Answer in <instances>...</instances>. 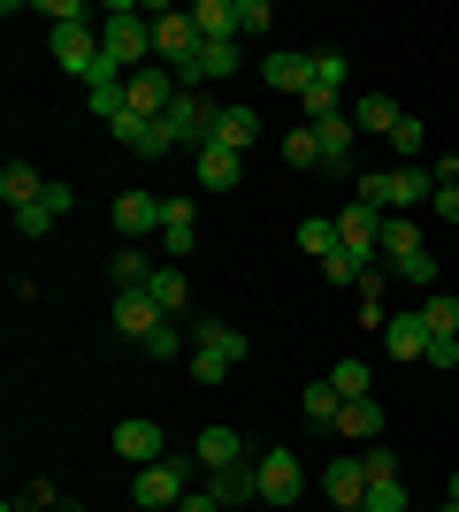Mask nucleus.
Instances as JSON below:
<instances>
[{"label":"nucleus","instance_id":"f257e3e1","mask_svg":"<svg viewBox=\"0 0 459 512\" xmlns=\"http://www.w3.org/2000/svg\"><path fill=\"white\" fill-rule=\"evenodd\" d=\"M207 482V467H199V451H169V459H153V467H131V497L138 512H176L184 497Z\"/></svg>","mask_w":459,"mask_h":512},{"label":"nucleus","instance_id":"f03ea898","mask_svg":"<svg viewBox=\"0 0 459 512\" xmlns=\"http://www.w3.org/2000/svg\"><path fill=\"white\" fill-rule=\"evenodd\" d=\"M100 62L123 69V77L153 69V16H138V8H123V0H115L108 16H100Z\"/></svg>","mask_w":459,"mask_h":512},{"label":"nucleus","instance_id":"7ed1b4c3","mask_svg":"<svg viewBox=\"0 0 459 512\" xmlns=\"http://www.w3.org/2000/svg\"><path fill=\"white\" fill-rule=\"evenodd\" d=\"M429 199H437V169H421V161H414V169H375V176H360V207H375V214H383V207H406V214H414V207H429Z\"/></svg>","mask_w":459,"mask_h":512},{"label":"nucleus","instance_id":"20e7f679","mask_svg":"<svg viewBox=\"0 0 459 512\" xmlns=\"http://www.w3.org/2000/svg\"><path fill=\"white\" fill-rule=\"evenodd\" d=\"M199 23H192V8H153V62L161 69H176V77H184V69L199 62Z\"/></svg>","mask_w":459,"mask_h":512},{"label":"nucleus","instance_id":"39448f33","mask_svg":"<svg viewBox=\"0 0 459 512\" xmlns=\"http://www.w3.org/2000/svg\"><path fill=\"white\" fill-rule=\"evenodd\" d=\"M299 107H306V123H329V115H345V54H337V46H322V54H314V77H306Z\"/></svg>","mask_w":459,"mask_h":512},{"label":"nucleus","instance_id":"423d86ee","mask_svg":"<svg viewBox=\"0 0 459 512\" xmlns=\"http://www.w3.org/2000/svg\"><path fill=\"white\" fill-rule=\"evenodd\" d=\"M253 474H261V505H299L306 497V467H299V451H261L253 459Z\"/></svg>","mask_w":459,"mask_h":512},{"label":"nucleus","instance_id":"0eeeda50","mask_svg":"<svg viewBox=\"0 0 459 512\" xmlns=\"http://www.w3.org/2000/svg\"><path fill=\"white\" fill-rule=\"evenodd\" d=\"M46 46H54V62H62L77 85L100 69V23H54V31H46Z\"/></svg>","mask_w":459,"mask_h":512},{"label":"nucleus","instance_id":"6e6552de","mask_svg":"<svg viewBox=\"0 0 459 512\" xmlns=\"http://www.w3.org/2000/svg\"><path fill=\"white\" fill-rule=\"evenodd\" d=\"M337 237H345V253L360 260V268H375V260H383V214L360 207V199H352V207H337Z\"/></svg>","mask_w":459,"mask_h":512},{"label":"nucleus","instance_id":"1a4fd4ad","mask_svg":"<svg viewBox=\"0 0 459 512\" xmlns=\"http://www.w3.org/2000/svg\"><path fill=\"white\" fill-rule=\"evenodd\" d=\"M161 207H169V199H153V192H123L108 207V222H115V237H123V245H138V237H161Z\"/></svg>","mask_w":459,"mask_h":512},{"label":"nucleus","instance_id":"9d476101","mask_svg":"<svg viewBox=\"0 0 459 512\" xmlns=\"http://www.w3.org/2000/svg\"><path fill=\"white\" fill-rule=\"evenodd\" d=\"M108 138H115L123 153H138V161H161V153H176V146H169V130L146 123V115H131V107H123V115L108 123Z\"/></svg>","mask_w":459,"mask_h":512},{"label":"nucleus","instance_id":"9b49d317","mask_svg":"<svg viewBox=\"0 0 459 512\" xmlns=\"http://www.w3.org/2000/svg\"><path fill=\"white\" fill-rule=\"evenodd\" d=\"M322 490L337 512H360V497H368V467H360V451H345V459H329L322 467Z\"/></svg>","mask_w":459,"mask_h":512},{"label":"nucleus","instance_id":"f8f14e48","mask_svg":"<svg viewBox=\"0 0 459 512\" xmlns=\"http://www.w3.org/2000/svg\"><path fill=\"white\" fill-rule=\"evenodd\" d=\"M115 451L131 459V467H153V459H169V444H161V421H115Z\"/></svg>","mask_w":459,"mask_h":512},{"label":"nucleus","instance_id":"ddd939ff","mask_svg":"<svg viewBox=\"0 0 459 512\" xmlns=\"http://www.w3.org/2000/svg\"><path fill=\"white\" fill-rule=\"evenodd\" d=\"M345 115H352V130H360V138H391V130L406 123V115H398V100H391V92H360V100H352Z\"/></svg>","mask_w":459,"mask_h":512},{"label":"nucleus","instance_id":"4468645a","mask_svg":"<svg viewBox=\"0 0 459 512\" xmlns=\"http://www.w3.org/2000/svg\"><path fill=\"white\" fill-rule=\"evenodd\" d=\"M161 321H169V314H161V306H153L146 291H115V329H123L131 344H146L153 329H161Z\"/></svg>","mask_w":459,"mask_h":512},{"label":"nucleus","instance_id":"2eb2a0df","mask_svg":"<svg viewBox=\"0 0 459 512\" xmlns=\"http://www.w3.org/2000/svg\"><path fill=\"white\" fill-rule=\"evenodd\" d=\"M199 490L215 497V505H253V497H261V474H253V459H245V467H215Z\"/></svg>","mask_w":459,"mask_h":512},{"label":"nucleus","instance_id":"dca6fc26","mask_svg":"<svg viewBox=\"0 0 459 512\" xmlns=\"http://www.w3.org/2000/svg\"><path fill=\"white\" fill-rule=\"evenodd\" d=\"M161 245H169V260H192V245H199L192 199H169V207H161Z\"/></svg>","mask_w":459,"mask_h":512},{"label":"nucleus","instance_id":"f3484780","mask_svg":"<svg viewBox=\"0 0 459 512\" xmlns=\"http://www.w3.org/2000/svg\"><path fill=\"white\" fill-rule=\"evenodd\" d=\"M314 138H322V176H345L352 169V115H329V123H314Z\"/></svg>","mask_w":459,"mask_h":512},{"label":"nucleus","instance_id":"a211bd4d","mask_svg":"<svg viewBox=\"0 0 459 512\" xmlns=\"http://www.w3.org/2000/svg\"><path fill=\"white\" fill-rule=\"evenodd\" d=\"M238 176H245V153L199 146V192H238Z\"/></svg>","mask_w":459,"mask_h":512},{"label":"nucleus","instance_id":"6ab92c4d","mask_svg":"<svg viewBox=\"0 0 459 512\" xmlns=\"http://www.w3.org/2000/svg\"><path fill=\"white\" fill-rule=\"evenodd\" d=\"M383 352H391V360H421V352H429V321H421V314H391Z\"/></svg>","mask_w":459,"mask_h":512},{"label":"nucleus","instance_id":"aec40b11","mask_svg":"<svg viewBox=\"0 0 459 512\" xmlns=\"http://www.w3.org/2000/svg\"><path fill=\"white\" fill-rule=\"evenodd\" d=\"M337 436H352V444H383V406H375V398H345Z\"/></svg>","mask_w":459,"mask_h":512},{"label":"nucleus","instance_id":"412c9836","mask_svg":"<svg viewBox=\"0 0 459 512\" xmlns=\"http://www.w3.org/2000/svg\"><path fill=\"white\" fill-rule=\"evenodd\" d=\"M199 467H245V436L238 428H199Z\"/></svg>","mask_w":459,"mask_h":512},{"label":"nucleus","instance_id":"4be33fe9","mask_svg":"<svg viewBox=\"0 0 459 512\" xmlns=\"http://www.w3.org/2000/svg\"><path fill=\"white\" fill-rule=\"evenodd\" d=\"M414 253H429V245H421V222L414 214H383V260H414Z\"/></svg>","mask_w":459,"mask_h":512},{"label":"nucleus","instance_id":"5701e85b","mask_svg":"<svg viewBox=\"0 0 459 512\" xmlns=\"http://www.w3.org/2000/svg\"><path fill=\"white\" fill-rule=\"evenodd\" d=\"M146 299L153 306H161V314H184V299H192V283H184V268H176V260H169V268H153V276H146Z\"/></svg>","mask_w":459,"mask_h":512},{"label":"nucleus","instance_id":"b1692460","mask_svg":"<svg viewBox=\"0 0 459 512\" xmlns=\"http://www.w3.org/2000/svg\"><path fill=\"white\" fill-rule=\"evenodd\" d=\"M299 253H306V260L345 253V237H337V214H306V222H299Z\"/></svg>","mask_w":459,"mask_h":512},{"label":"nucleus","instance_id":"393cba45","mask_svg":"<svg viewBox=\"0 0 459 512\" xmlns=\"http://www.w3.org/2000/svg\"><path fill=\"white\" fill-rule=\"evenodd\" d=\"M39 192H46V176L31 169V161H8V169H0V199H8V207H39Z\"/></svg>","mask_w":459,"mask_h":512},{"label":"nucleus","instance_id":"a878e982","mask_svg":"<svg viewBox=\"0 0 459 512\" xmlns=\"http://www.w3.org/2000/svg\"><path fill=\"white\" fill-rule=\"evenodd\" d=\"M253 138H261V115H253V107H222V123H215V146L245 153Z\"/></svg>","mask_w":459,"mask_h":512},{"label":"nucleus","instance_id":"bb28decb","mask_svg":"<svg viewBox=\"0 0 459 512\" xmlns=\"http://www.w3.org/2000/svg\"><path fill=\"white\" fill-rule=\"evenodd\" d=\"M192 23H199V39H238V0H199Z\"/></svg>","mask_w":459,"mask_h":512},{"label":"nucleus","instance_id":"cd10ccee","mask_svg":"<svg viewBox=\"0 0 459 512\" xmlns=\"http://www.w3.org/2000/svg\"><path fill=\"white\" fill-rule=\"evenodd\" d=\"M261 77H268V85H284V92H306V77H314V54H268Z\"/></svg>","mask_w":459,"mask_h":512},{"label":"nucleus","instance_id":"c85d7f7f","mask_svg":"<svg viewBox=\"0 0 459 512\" xmlns=\"http://www.w3.org/2000/svg\"><path fill=\"white\" fill-rule=\"evenodd\" d=\"M199 352H222V360H230V367H238L245 360V329H230V321H199Z\"/></svg>","mask_w":459,"mask_h":512},{"label":"nucleus","instance_id":"c756f323","mask_svg":"<svg viewBox=\"0 0 459 512\" xmlns=\"http://www.w3.org/2000/svg\"><path fill=\"white\" fill-rule=\"evenodd\" d=\"M146 276H153V260L138 253V245H123V253L108 260V283H115V291H146Z\"/></svg>","mask_w":459,"mask_h":512},{"label":"nucleus","instance_id":"7c9ffc66","mask_svg":"<svg viewBox=\"0 0 459 512\" xmlns=\"http://www.w3.org/2000/svg\"><path fill=\"white\" fill-rule=\"evenodd\" d=\"M375 367L368 360H337V367H329V390H337V398H375Z\"/></svg>","mask_w":459,"mask_h":512},{"label":"nucleus","instance_id":"2f4dec72","mask_svg":"<svg viewBox=\"0 0 459 512\" xmlns=\"http://www.w3.org/2000/svg\"><path fill=\"white\" fill-rule=\"evenodd\" d=\"M299 413H306V421H314V428H337V413H345V398L329 390V375H322V383H314V390H306V398H299Z\"/></svg>","mask_w":459,"mask_h":512},{"label":"nucleus","instance_id":"473e14b6","mask_svg":"<svg viewBox=\"0 0 459 512\" xmlns=\"http://www.w3.org/2000/svg\"><path fill=\"white\" fill-rule=\"evenodd\" d=\"M421 321H429V337H459V299H452V291H429Z\"/></svg>","mask_w":459,"mask_h":512},{"label":"nucleus","instance_id":"72a5a7b5","mask_svg":"<svg viewBox=\"0 0 459 512\" xmlns=\"http://www.w3.org/2000/svg\"><path fill=\"white\" fill-rule=\"evenodd\" d=\"M284 161H291V169H322V138H314V123H299L284 138Z\"/></svg>","mask_w":459,"mask_h":512},{"label":"nucleus","instance_id":"f704fd0d","mask_svg":"<svg viewBox=\"0 0 459 512\" xmlns=\"http://www.w3.org/2000/svg\"><path fill=\"white\" fill-rule=\"evenodd\" d=\"M360 512H406V482H368V497H360Z\"/></svg>","mask_w":459,"mask_h":512},{"label":"nucleus","instance_id":"c9c22d12","mask_svg":"<svg viewBox=\"0 0 459 512\" xmlns=\"http://www.w3.org/2000/svg\"><path fill=\"white\" fill-rule=\"evenodd\" d=\"M421 146H429V130H421L414 115H406V123L391 130V153H398V161H406V169H414V161H421Z\"/></svg>","mask_w":459,"mask_h":512},{"label":"nucleus","instance_id":"e433bc0d","mask_svg":"<svg viewBox=\"0 0 459 512\" xmlns=\"http://www.w3.org/2000/svg\"><path fill=\"white\" fill-rule=\"evenodd\" d=\"M391 276H398V283H421V291H437V253H414V260H398Z\"/></svg>","mask_w":459,"mask_h":512},{"label":"nucleus","instance_id":"4c0bfd02","mask_svg":"<svg viewBox=\"0 0 459 512\" xmlns=\"http://www.w3.org/2000/svg\"><path fill=\"white\" fill-rule=\"evenodd\" d=\"M222 375H230V360H222V352H199V344H192V383H199V390H215Z\"/></svg>","mask_w":459,"mask_h":512},{"label":"nucleus","instance_id":"58836bf2","mask_svg":"<svg viewBox=\"0 0 459 512\" xmlns=\"http://www.w3.org/2000/svg\"><path fill=\"white\" fill-rule=\"evenodd\" d=\"M54 222H62L54 207H16V237H23V245H31V237H46Z\"/></svg>","mask_w":459,"mask_h":512},{"label":"nucleus","instance_id":"ea45409f","mask_svg":"<svg viewBox=\"0 0 459 512\" xmlns=\"http://www.w3.org/2000/svg\"><path fill=\"white\" fill-rule=\"evenodd\" d=\"M138 352H146V360H176V352H184V337H176V321H161V329H153V337L138 344Z\"/></svg>","mask_w":459,"mask_h":512},{"label":"nucleus","instance_id":"a19ab883","mask_svg":"<svg viewBox=\"0 0 459 512\" xmlns=\"http://www.w3.org/2000/svg\"><path fill=\"white\" fill-rule=\"evenodd\" d=\"M322 276H329V283H345V291H360V276H368V268H360L352 253H329V260H322Z\"/></svg>","mask_w":459,"mask_h":512},{"label":"nucleus","instance_id":"79ce46f5","mask_svg":"<svg viewBox=\"0 0 459 512\" xmlns=\"http://www.w3.org/2000/svg\"><path fill=\"white\" fill-rule=\"evenodd\" d=\"M421 367H437V375H452V367H459V337H429V352H421Z\"/></svg>","mask_w":459,"mask_h":512},{"label":"nucleus","instance_id":"37998d69","mask_svg":"<svg viewBox=\"0 0 459 512\" xmlns=\"http://www.w3.org/2000/svg\"><path fill=\"white\" fill-rule=\"evenodd\" d=\"M360 467H368V482H391V474H398V451L368 444V451H360Z\"/></svg>","mask_w":459,"mask_h":512},{"label":"nucleus","instance_id":"c03bdc74","mask_svg":"<svg viewBox=\"0 0 459 512\" xmlns=\"http://www.w3.org/2000/svg\"><path fill=\"white\" fill-rule=\"evenodd\" d=\"M39 16H54V23H92V8H85V0H39Z\"/></svg>","mask_w":459,"mask_h":512},{"label":"nucleus","instance_id":"a18cd8bd","mask_svg":"<svg viewBox=\"0 0 459 512\" xmlns=\"http://www.w3.org/2000/svg\"><path fill=\"white\" fill-rule=\"evenodd\" d=\"M268 23H276V16H268V0H238V39H245V31H268Z\"/></svg>","mask_w":459,"mask_h":512},{"label":"nucleus","instance_id":"49530a36","mask_svg":"<svg viewBox=\"0 0 459 512\" xmlns=\"http://www.w3.org/2000/svg\"><path fill=\"white\" fill-rule=\"evenodd\" d=\"M39 207H54V214H69V207H77V192H69V184H54V176H46V192H39Z\"/></svg>","mask_w":459,"mask_h":512},{"label":"nucleus","instance_id":"de8ad7c7","mask_svg":"<svg viewBox=\"0 0 459 512\" xmlns=\"http://www.w3.org/2000/svg\"><path fill=\"white\" fill-rule=\"evenodd\" d=\"M429 214H444V222H459V184H437V199H429Z\"/></svg>","mask_w":459,"mask_h":512},{"label":"nucleus","instance_id":"09e8293b","mask_svg":"<svg viewBox=\"0 0 459 512\" xmlns=\"http://www.w3.org/2000/svg\"><path fill=\"white\" fill-rule=\"evenodd\" d=\"M176 512H222V505H215V497H207V490H192V497H184V505H176Z\"/></svg>","mask_w":459,"mask_h":512},{"label":"nucleus","instance_id":"8fccbe9b","mask_svg":"<svg viewBox=\"0 0 459 512\" xmlns=\"http://www.w3.org/2000/svg\"><path fill=\"white\" fill-rule=\"evenodd\" d=\"M452 505H459V467H452Z\"/></svg>","mask_w":459,"mask_h":512},{"label":"nucleus","instance_id":"3c124183","mask_svg":"<svg viewBox=\"0 0 459 512\" xmlns=\"http://www.w3.org/2000/svg\"><path fill=\"white\" fill-rule=\"evenodd\" d=\"M437 512H459V505H452V497H444V505H437Z\"/></svg>","mask_w":459,"mask_h":512}]
</instances>
